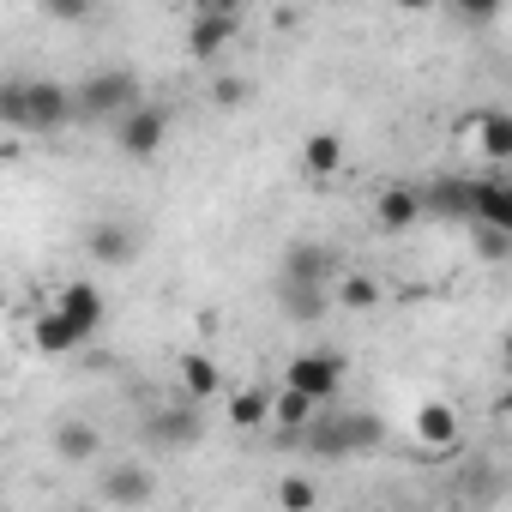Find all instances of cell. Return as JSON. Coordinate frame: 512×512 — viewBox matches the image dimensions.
Segmentation results:
<instances>
[{"label": "cell", "instance_id": "52a82bcc", "mask_svg": "<svg viewBox=\"0 0 512 512\" xmlns=\"http://www.w3.org/2000/svg\"><path fill=\"white\" fill-rule=\"evenodd\" d=\"M235 25H241V13H235V7H217V0L193 7V19H187V55H193V61L223 55V49L235 43Z\"/></svg>", "mask_w": 512, "mask_h": 512}, {"label": "cell", "instance_id": "cb8c5ba5", "mask_svg": "<svg viewBox=\"0 0 512 512\" xmlns=\"http://www.w3.org/2000/svg\"><path fill=\"white\" fill-rule=\"evenodd\" d=\"M278 506H284V512H320V482L284 476V482H278Z\"/></svg>", "mask_w": 512, "mask_h": 512}, {"label": "cell", "instance_id": "5bb4252c", "mask_svg": "<svg viewBox=\"0 0 512 512\" xmlns=\"http://www.w3.org/2000/svg\"><path fill=\"white\" fill-rule=\"evenodd\" d=\"M223 416H229V428H241V434L266 428V416H272V386H235L229 404H223Z\"/></svg>", "mask_w": 512, "mask_h": 512}, {"label": "cell", "instance_id": "9c48e42d", "mask_svg": "<svg viewBox=\"0 0 512 512\" xmlns=\"http://www.w3.org/2000/svg\"><path fill=\"white\" fill-rule=\"evenodd\" d=\"M470 223L512 235V187H506L500 175H476V181H470Z\"/></svg>", "mask_w": 512, "mask_h": 512}, {"label": "cell", "instance_id": "7c38bea8", "mask_svg": "<svg viewBox=\"0 0 512 512\" xmlns=\"http://www.w3.org/2000/svg\"><path fill=\"white\" fill-rule=\"evenodd\" d=\"M175 380H181V392H187L193 404H205V398H217V392H223V368H217L211 356H199V350L175 356Z\"/></svg>", "mask_w": 512, "mask_h": 512}, {"label": "cell", "instance_id": "ac0fdd59", "mask_svg": "<svg viewBox=\"0 0 512 512\" xmlns=\"http://www.w3.org/2000/svg\"><path fill=\"white\" fill-rule=\"evenodd\" d=\"M476 145H482L488 163H506V157H512V115H506V109H488V115L476 121Z\"/></svg>", "mask_w": 512, "mask_h": 512}, {"label": "cell", "instance_id": "6da1fadb", "mask_svg": "<svg viewBox=\"0 0 512 512\" xmlns=\"http://www.w3.org/2000/svg\"><path fill=\"white\" fill-rule=\"evenodd\" d=\"M73 121V91L55 79H0V127L13 133H61Z\"/></svg>", "mask_w": 512, "mask_h": 512}, {"label": "cell", "instance_id": "30bf717a", "mask_svg": "<svg viewBox=\"0 0 512 512\" xmlns=\"http://www.w3.org/2000/svg\"><path fill=\"white\" fill-rule=\"evenodd\" d=\"M55 314H61V320L79 332V344H85V338L103 332V290H97V284H67L61 302H55Z\"/></svg>", "mask_w": 512, "mask_h": 512}, {"label": "cell", "instance_id": "2e32d148", "mask_svg": "<svg viewBox=\"0 0 512 512\" xmlns=\"http://www.w3.org/2000/svg\"><path fill=\"white\" fill-rule=\"evenodd\" d=\"M314 416H320V404H308L302 392H284V386H272V416H266V428L308 434V428H314Z\"/></svg>", "mask_w": 512, "mask_h": 512}, {"label": "cell", "instance_id": "d4e9b609", "mask_svg": "<svg viewBox=\"0 0 512 512\" xmlns=\"http://www.w3.org/2000/svg\"><path fill=\"white\" fill-rule=\"evenodd\" d=\"M338 302H344V308H374V302H380V284L362 278V272H350V278H338Z\"/></svg>", "mask_w": 512, "mask_h": 512}, {"label": "cell", "instance_id": "4fadbf2b", "mask_svg": "<svg viewBox=\"0 0 512 512\" xmlns=\"http://www.w3.org/2000/svg\"><path fill=\"white\" fill-rule=\"evenodd\" d=\"M151 494H157V482H151L145 464H115V470L103 476V500H109V506H145Z\"/></svg>", "mask_w": 512, "mask_h": 512}, {"label": "cell", "instance_id": "e0dca14e", "mask_svg": "<svg viewBox=\"0 0 512 512\" xmlns=\"http://www.w3.org/2000/svg\"><path fill=\"white\" fill-rule=\"evenodd\" d=\"M410 428H416L422 446H452V440H458V410H452V404H416Z\"/></svg>", "mask_w": 512, "mask_h": 512}, {"label": "cell", "instance_id": "8992f818", "mask_svg": "<svg viewBox=\"0 0 512 512\" xmlns=\"http://www.w3.org/2000/svg\"><path fill=\"white\" fill-rule=\"evenodd\" d=\"M338 278V253L326 241H290L284 247V272L278 284H296V290H332Z\"/></svg>", "mask_w": 512, "mask_h": 512}, {"label": "cell", "instance_id": "ba28073f", "mask_svg": "<svg viewBox=\"0 0 512 512\" xmlns=\"http://www.w3.org/2000/svg\"><path fill=\"white\" fill-rule=\"evenodd\" d=\"M85 253H91V260L97 266H133L139 260V229L133 223H91L85 229Z\"/></svg>", "mask_w": 512, "mask_h": 512}, {"label": "cell", "instance_id": "3957f363", "mask_svg": "<svg viewBox=\"0 0 512 512\" xmlns=\"http://www.w3.org/2000/svg\"><path fill=\"white\" fill-rule=\"evenodd\" d=\"M308 446L320 458H350V452H374L380 446V422L374 416H314Z\"/></svg>", "mask_w": 512, "mask_h": 512}, {"label": "cell", "instance_id": "277c9868", "mask_svg": "<svg viewBox=\"0 0 512 512\" xmlns=\"http://www.w3.org/2000/svg\"><path fill=\"white\" fill-rule=\"evenodd\" d=\"M338 386H344V356L338 350H302L284 368V392H302L308 404H326Z\"/></svg>", "mask_w": 512, "mask_h": 512}, {"label": "cell", "instance_id": "5b68a950", "mask_svg": "<svg viewBox=\"0 0 512 512\" xmlns=\"http://www.w3.org/2000/svg\"><path fill=\"white\" fill-rule=\"evenodd\" d=\"M163 139H169V109L163 103H139V109H127L121 121H115V145H121V157H157L163 151Z\"/></svg>", "mask_w": 512, "mask_h": 512}, {"label": "cell", "instance_id": "44dd1931", "mask_svg": "<svg viewBox=\"0 0 512 512\" xmlns=\"http://www.w3.org/2000/svg\"><path fill=\"white\" fill-rule=\"evenodd\" d=\"M31 338H37V350H43V356H67V350H79V332H73V326L55 314V308H49V314L31 326Z\"/></svg>", "mask_w": 512, "mask_h": 512}, {"label": "cell", "instance_id": "484cf974", "mask_svg": "<svg viewBox=\"0 0 512 512\" xmlns=\"http://www.w3.org/2000/svg\"><path fill=\"white\" fill-rule=\"evenodd\" d=\"M476 253H482V260H494V266H500V260H506V253H512V241H506V229H482V223H476Z\"/></svg>", "mask_w": 512, "mask_h": 512}, {"label": "cell", "instance_id": "9a60e30c", "mask_svg": "<svg viewBox=\"0 0 512 512\" xmlns=\"http://www.w3.org/2000/svg\"><path fill=\"white\" fill-rule=\"evenodd\" d=\"M416 199H422V217L428 211L434 217H470V181H458V175H440V181L416 187Z\"/></svg>", "mask_w": 512, "mask_h": 512}, {"label": "cell", "instance_id": "7402d4cb", "mask_svg": "<svg viewBox=\"0 0 512 512\" xmlns=\"http://www.w3.org/2000/svg\"><path fill=\"white\" fill-rule=\"evenodd\" d=\"M302 163H308V175H338V163H344V139H338V133H314V139L302 145Z\"/></svg>", "mask_w": 512, "mask_h": 512}, {"label": "cell", "instance_id": "603a6c76", "mask_svg": "<svg viewBox=\"0 0 512 512\" xmlns=\"http://www.w3.org/2000/svg\"><path fill=\"white\" fill-rule=\"evenodd\" d=\"M199 410H169V416H157V440H169V446H193L199 440Z\"/></svg>", "mask_w": 512, "mask_h": 512}, {"label": "cell", "instance_id": "d6986e66", "mask_svg": "<svg viewBox=\"0 0 512 512\" xmlns=\"http://www.w3.org/2000/svg\"><path fill=\"white\" fill-rule=\"evenodd\" d=\"M278 308H284L296 326H314V320L332 308V296H326V290H296V284H278Z\"/></svg>", "mask_w": 512, "mask_h": 512}, {"label": "cell", "instance_id": "7a4b0ae2", "mask_svg": "<svg viewBox=\"0 0 512 512\" xmlns=\"http://www.w3.org/2000/svg\"><path fill=\"white\" fill-rule=\"evenodd\" d=\"M139 103H145V79L133 67H103L73 91V115H85V121H121Z\"/></svg>", "mask_w": 512, "mask_h": 512}, {"label": "cell", "instance_id": "8fae6325", "mask_svg": "<svg viewBox=\"0 0 512 512\" xmlns=\"http://www.w3.org/2000/svg\"><path fill=\"white\" fill-rule=\"evenodd\" d=\"M416 217H422V199H416V187L410 181H398V187H386V193H374V223L380 229H416Z\"/></svg>", "mask_w": 512, "mask_h": 512}, {"label": "cell", "instance_id": "ffe728a7", "mask_svg": "<svg viewBox=\"0 0 512 512\" xmlns=\"http://www.w3.org/2000/svg\"><path fill=\"white\" fill-rule=\"evenodd\" d=\"M97 446H103V434H97L91 422H61V434H55V452H61L67 464H85V458H97Z\"/></svg>", "mask_w": 512, "mask_h": 512}, {"label": "cell", "instance_id": "4316f807", "mask_svg": "<svg viewBox=\"0 0 512 512\" xmlns=\"http://www.w3.org/2000/svg\"><path fill=\"white\" fill-rule=\"evenodd\" d=\"M211 103H217V109H241V103H247V79H217V85H211Z\"/></svg>", "mask_w": 512, "mask_h": 512}]
</instances>
